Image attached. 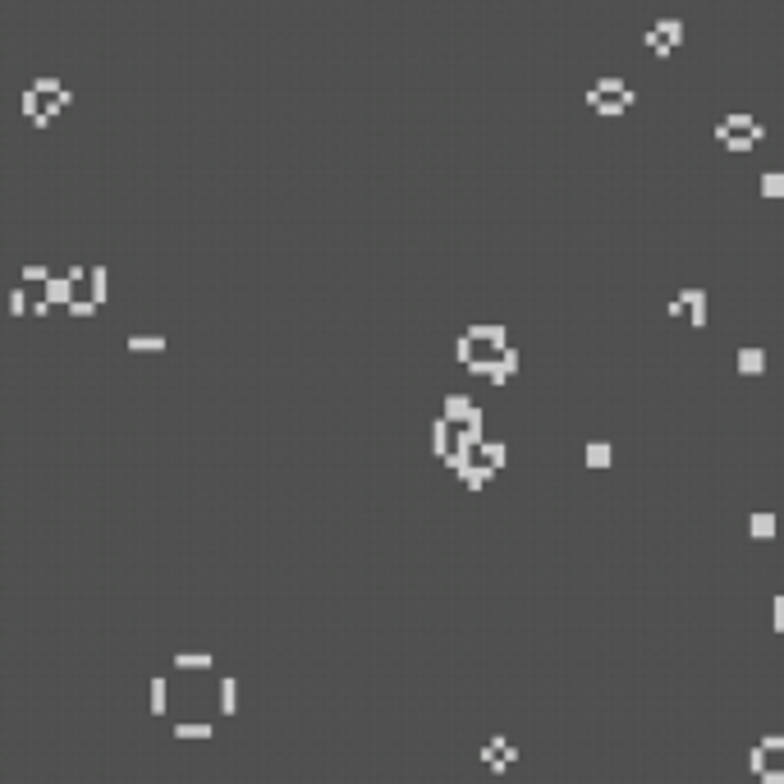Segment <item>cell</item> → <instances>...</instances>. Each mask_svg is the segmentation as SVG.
Returning <instances> with one entry per match:
<instances>
[{
	"label": "cell",
	"mask_w": 784,
	"mask_h": 784,
	"mask_svg": "<svg viewBox=\"0 0 784 784\" xmlns=\"http://www.w3.org/2000/svg\"><path fill=\"white\" fill-rule=\"evenodd\" d=\"M33 87H37L42 96H51V92H60L64 83H60V79H51V74H42V79H33Z\"/></svg>",
	"instance_id": "obj_28"
},
{
	"label": "cell",
	"mask_w": 784,
	"mask_h": 784,
	"mask_svg": "<svg viewBox=\"0 0 784 784\" xmlns=\"http://www.w3.org/2000/svg\"><path fill=\"white\" fill-rule=\"evenodd\" d=\"M665 317H688V303H683V298L674 294V298H670V307H665Z\"/></svg>",
	"instance_id": "obj_32"
},
{
	"label": "cell",
	"mask_w": 784,
	"mask_h": 784,
	"mask_svg": "<svg viewBox=\"0 0 784 784\" xmlns=\"http://www.w3.org/2000/svg\"><path fill=\"white\" fill-rule=\"evenodd\" d=\"M715 142H725L729 152H752L757 142H766V124H752V129H729V124H715Z\"/></svg>",
	"instance_id": "obj_3"
},
{
	"label": "cell",
	"mask_w": 784,
	"mask_h": 784,
	"mask_svg": "<svg viewBox=\"0 0 784 784\" xmlns=\"http://www.w3.org/2000/svg\"><path fill=\"white\" fill-rule=\"evenodd\" d=\"M468 335L482 344H509V326H500V322H472Z\"/></svg>",
	"instance_id": "obj_11"
},
{
	"label": "cell",
	"mask_w": 784,
	"mask_h": 784,
	"mask_svg": "<svg viewBox=\"0 0 784 784\" xmlns=\"http://www.w3.org/2000/svg\"><path fill=\"white\" fill-rule=\"evenodd\" d=\"M596 87H601V92H624V79H615V74H606V79H596Z\"/></svg>",
	"instance_id": "obj_31"
},
{
	"label": "cell",
	"mask_w": 784,
	"mask_h": 784,
	"mask_svg": "<svg viewBox=\"0 0 784 784\" xmlns=\"http://www.w3.org/2000/svg\"><path fill=\"white\" fill-rule=\"evenodd\" d=\"M454 431H459V427H454V422L445 418V413H441V418L431 422V454H436V459H441V463L450 459V450H454Z\"/></svg>",
	"instance_id": "obj_6"
},
{
	"label": "cell",
	"mask_w": 784,
	"mask_h": 784,
	"mask_svg": "<svg viewBox=\"0 0 784 784\" xmlns=\"http://www.w3.org/2000/svg\"><path fill=\"white\" fill-rule=\"evenodd\" d=\"M583 463H587V468H610V463H615V450H610V441H587V445H583Z\"/></svg>",
	"instance_id": "obj_14"
},
{
	"label": "cell",
	"mask_w": 784,
	"mask_h": 784,
	"mask_svg": "<svg viewBox=\"0 0 784 784\" xmlns=\"http://www.w3.org/2000/svg\"><path fill=\"white\" fill-rule=\"evenodd\" d=\"M500 367H505V372H509V381H514V376H518L523 358H518V348H514V344H505V348H500Z\"/></svg>",
	"instance_id": "obj_25"
},
{
	"label": "cell",
	"mask_w": 784,
	"mask_h": 784,
	"mask_svg": "<svg viewBox=\"0 0 784 784\" xmlns=\"http://www.w3.org/2000/svg\"><path fill=\"white\" fill-rule=\"evenodd\" d=\"M170 665H174V670H183V674H207V670H216V656H211V652H179Z\"/></svg>",
	"instance_id": "obj_9"
},
{
	"label": "cell",
	"mask_w": 784,
	"mask_h": 784,
	"mask_svg": "<svg viewBox=\"0 0 784 784\" xmlns=\"http://www.w3.org/2000/svg\"><path fill=\"white\" fill-rule=\"evenodd\" d=\"M166 697H170V688H166V679L157 674V679L147 683V711L152 715H166Z\"/></svg>",
	"instance_id": "obj_21"
},
{
	"label": "cell",
	"mask_w": 784,
	"mask_h": 784,
	"mask_svg": "<svg viewBox=\"0 0 784 784\" xmlns=\"http://www.w3.org/2000/svg\"><path fill=\"white\" fill-rule=\"evenodd\" d=\"M9 312L14 317H33V294H28V285H18L14 294H9Z\"/></svg>",
	"instance_id": "obj_23"
},
{
	"label": "cell",
	"mask_w": 784,
	"mask_h": 784,
	"mask_svg": "<svg viewBox=\"0 0 784 784\" xmlns=\"http://www.w3.org/2000/svg\"><path fill=\"white\" fill-rule=\"evenodd\" d=\"M472 353H477V340H472V335L463 331L459 340H454V358H459V367H468V363H472Z\"/></svg>",
	"instance_id": "obj_24"
},
{
	"label": "cell",
	"mask_w": 784,
	"mask_h": 784,
	"mask_svg": "<svg viewBox=\"0 0 784 784\" xmlns=\"http://www.w3.org/2000/svg\"><path fill=\"white\" fill-rule=\"evenodd\" d=\"M477 459H482V463H491V468L500 472V468H505V463H509V445H505V441H482Z\"/></svg>",
	"instance_id": "obj_16"
},
{
	"label": "cell",
	"mask_w": 784,
	"mask_h": 784,
	"mask_svg": "<svg viewBox=\"0 0 784 784\" xmlns=\"http://www.w3.org/2000/svg\"><path fill=\"white\" fill-rule=\"evenodd\" d=\"M734 372L739 376H761L766 372V348L761 344H743L739 353H734Z\"/></svg>",
	"instance_id": "obj_4"
},
{
	"label": "cell",
	"mask_w": 784,
	"mask_h": 784,
	"mask_svg": "<svg viewBox=\"0 0 784 784\" xmlns=\"http://www.w3.org/2000/svg\"><path fill=\"white\" fill-rule=\"evenodd\" d=\"M87 271H92V266H64V275H69L74 285H83V280H87Z\"/></svg>",
	"instance_id": "obj_33"
},
{
	"label": "cell",
	"mask_w": 784,
	"mask_h": 784,
	"mask_svg": "<svg viewBox=\"0 0 784 784\" xmlns=\"http://www.w3.org/2000/svg\"><path fill=\"white\" fill-rule=\"evenodd\" d=\"M583 101L592 106L596 115H624V110H633V106H637V92H633V87H624V92H601V87L592 83L583 92Z\"/></svg>",
	"instance_id": "obj_2"
},
{
	"label": "cell",
	"mask_w": 784,
	"mask_h": 784,
	"mask_svg": "<svg viewBox=\"0 0 784 784\" xmlns=\"http://www.w3.org/2000/svg\"><path fill=\"white\" fill-rule=\"evenodd\" d=\"M776 532H780V518L766 514V509H757V514L748 518V537L752 541H776Z\"/></svg>",
	"instance_id": "obj_10"
},
{
	"label": "cell",
	"mask_w": 784,
	"mask_h": 784,
	"mask_svg": "<svg viewBox=\"0 0 784 784\" xmlns=\"http://www.w3.org/2000/svg\"><path fill=\"white\" fill-rule=\"evenodd\" d=\"M725 124H729V129H752L757 120H752L748 110H734V115H725Z\"/></svg>",
	"instance_id": "obj_29"
},
{
	"label": "cell",
	"mask_w": 784,
	"mask_h": 784,
	"mask_svg": "<svg viewBox=\"0 0 784 784\" xmlns=\"http://www.w3.org/2000/svg\"><path fill=\"white\" fill-rule=\"evenodd\" d=\"M780 761H784V752H780Z\"/></svg>",
	"instance_id": "obj_34"
},
{
	"label": "cell",
	"mask_w": 784,
	"mask_h": 784,
	"mask_svg": "<svg viewBox=\"0 0 784 784\" xmlns=\"http://www.w3.org/2000/svg\"><path fill=\"white\" fill-rule=\"evenodd\" d=\"M766 766H771V752H766V748H761V743H757V748H752V757H748V771H752V776H761V771H766Z\"/></svg>",
	"instance_id": "obj_26"
},
{
	"label": "cell",
	"mask_w": 784,
	"mask_h": 784,
	"mask_svg": "<svg viewBox=\"0 0 784 784\" xmlns=\"http://www.w3.org/2000/svg\"><path fill=\"white\" fill-rule=\"evenodd\" d=\"M679 298L688 303V322H693V331H702V326H706V289H679Z\"/></svg>",
	"instance_id": "obj_12"
},
{
	"label": "cell",
	"mask_w": 784,
	"mask_h": 784,
	"mask_svg": "<svg viewBox=\"0 0 784 784\" xmlns=\"http://www.w3.org/2000/svg\"><path fill=\"white\" fill-rule=\"evenodd\" d=\"M87 294H92L96 303H106V298H110V271H106V266H92V271H87Z\"/></svg>",
	"instance_id": "obj_17"
},
{
	"label": "cell",
	"mask_w": 784,
	"mask_h": 784,
	"mask_svg": "<svg viewBox=\"0 0 784 784\" xmlns=\"http://www.w3.org/2000/svg\"><path fill=\"white\" fill-rule=\"evenodd\" d=\"M757 188H761V198H766V202H784V170H766Z\"/></svg>",
	"instance_id": "obj_20"
},
{
	"label": "cell",
	"mask_w": 784,
	"mask_h": 784,
	"mask_svg": "<svg viewBox=\"0 0 784 784\" xmlns=\"http://www.w3.org/2000/svg\"><path fill=\"white\" fill-rule=\"evenodd\" d=\"M642 42H647V51H652L656 60H670V55L683 46V18H674V14H670V18H661L656 28H647Z\"/></svg>",
	"instance_id": "obj_1"
},
{
	"label": "cell",
	"mask_w": 784,
	"mask_h": 784,
	"mask_svg": "<svg viewBox=\"0 0 784 784\" xmlns=\"http://www.w3.org/2000/svg\"><path fill=\"white\" fill-rule=\"evenodd\" d=\"M74 294H79V285H74V280L64 275V271H55V275L42 285V298H51L55 307H69V303H74Z\"/></svg>",
	"instance_id": "obj_5"
},
{
	"label": "cell",
	"mask_w": 784,
	"mask_h": 784,
	"mask_svg": "<svg viewBox=\"0 0 784 784\" xmlns=\"http://www.w3.org/2000/svg\"><path fill=\"white\" fill-rule=\"evenodd\" d=\"M174 739H179V743H207L211 739V725L207 720H179V725H174Z\"/></svg>",
	"instance_id": "obj_15"
},
{
	"label": "cell",
	"mask_w": 784,
	"mask_h": 784,
	"mask_svg": "<svg viewBox=\"0 0 784 784\" xmlns=\"http://www.w3.org/2000/svg\"><path fill=\"white\" fill-rule=\"evenodd\" d=\"M18 275H23V285H37V289H42L46 280L55 275V271H51V266H42V261H28V266L18 271Z\"/></svg>",
	"instance_id": "obj_22"
},
{
	"label": "cell",
	"mask_w": 784,
	"mask_h": 784,
	"mask_svg": "<svg viewBox=\"0 0 784 784\" xmlns=\"http://www.w3.org/2000/svg\"><path fill=\"white\" fill-rule=\"evenodd\" d=\"M771 628L784 633V596H771Z\"/></svg>",
	"instance_id": "obj_27"
},
{
	"label": "cell",
	"mask_w": 784,
	"mask_h": 784,
	"mask_svg": "<svg viewBox=\"0 0 784 784\" xmlns=\"http://www.w3.org/2000/svg\"><path fill=\"white\" fill-rule=\"evenodd\" d=\"M124 344H129V353H166L170 340L166 335H129Z\"/></svg>",
	"instance_id": "obj_18"
},
{
	"label": "cell",
	"mask_w": 784,
	"mask_h": 784,
	"mask_svg": "<svg viewBox=\"0 0 784 784\" xmlns=\"http://www.w3.org/2000/svg\"><path fill=\"white\" fill-rule=\"evenodd\" d=\"M761 748H766L771 757H780V752H784V734H766V739H761Z\"/></svg>",
	"instance_id": "obj_30"
},
{
	"label": "cell",
	"mask_w": 784,
	"mask_h": 784,
	"mask_svg": "<svg viewBox=\"0 0 784 784\" xmlns=\"http://www.w3.org/2000/svg\"><path fill=\"white\" fill-rule=\"evenodd\" d=\"M216 706H220V715H239V679H234V674H220Z\"/></svg>",
	"instance_id": "obj_13"
},
{
	"label": "cell",
	"mask_w": 784,
	"mask_h": 784,
	"mask_svg": "<svg viewBox=\"0 0 784 784\" xmlns=\"http://www.w3.org/2000/svg\"><path fill=\"white\" fill-rule=\"evenodd\" d=\"M491 477H496V468H491V463H482V459H472L468 468L459 472V487L477 496V491H487V487H491Z\"/></svg>",
	"instance_id": "obj_7"
},
{
	"label": "cell",
	"mask_w": 784,
	"mask_h": 784,
	"mask_svg": "<svg viewBox=\"0 0 784 784\" xmlns=\"http://www.w3.org/2000/svg\"><path fill=\"white\" fill-rule=\"evenodd\" d=\"M64 312H69V317H74V322H92V317H96V312H101V303H96V298H92V294H74V303H69V307H64Z\"/></svg>",
	"instance_id": "obj_19"
},
{
	"label": "cell",
	"mask_w": 784,
	"mask_h": 784,
	"mask_svg": "<svg viewBox=\"0 0 784 784\" xmlns=\"http://www.w3.org/2000/svg\"><path fill=\"white\" fill-rule=\"evenodd\" d=\"M472 409H477V404H472L463 390H454V394H445V399H441V413L454 422V427H459V422H468V418H472Z\"/></svg>",
	"instance_id": "obj_8"
}]
</instances>
